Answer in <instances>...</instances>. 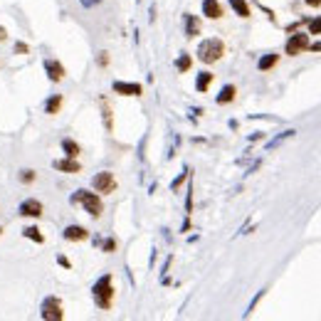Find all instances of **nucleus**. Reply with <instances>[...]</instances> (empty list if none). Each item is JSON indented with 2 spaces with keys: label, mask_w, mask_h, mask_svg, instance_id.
I'll return each instance as SVG.
<instances>
[{
  "label": "nucleus",
  "mask_w": 321,
  "mask_h": 321,
  "mask_svg": "<svg viewBox=\"0 0 321 321\" xmlns=\"http://www.w3.org/2000/svg\"><path fill=\"white\" fill-rule=\"evenodd\" d=\"M294 134H297L294 129H287V131H282V134H279V136H277L274 141H269V143H267V151H272V148H277L279 143H282V141H287V139H292Z\"/></svg>",
  "instance_id": "obj_20"
},
{
  "label": "nucleus",
  "mask_w": 321,
  "mask_h": 321,
  "mask_svg": "<svg viewBox=\"0 0 321 321\" xmlns=\"http://www.w3.org/2000/svg\"><path fill=\"white\" fill-rule=\"evenodd\" d=\"M60 106H62V97H60V94H55V97H50V99L45 101V111H47V114H57Z\"/></svg>",
  "instance_id": "obj_19"
},
{
  "label": "nucleus",
  "mask_w": 321,
  "mask_h": 321,
  "mask_svg": "<svg viewBox=\"0 0 321 321\" xmlns=\"http://www.w3.org/2000/svg\"><path fill=\"white\" fill-rule=\"evenodd\" d=\"M230 5H232V10H235L240 18H250V5H247V0H230Z\"/></svg>",
  "instance_id": "obj_16"
},
{
  "label": "nucleus",
  "mask_w": 321,
  "mask_h": 321,
  "mask_svg": "<svg viewBox=\"0 0 321 321\" xmlns=\"http://www.w3.org/2000/svg\"><path fill=\"white\" fill-rule=\"evenodd\" d=\"M309 32H311V35H321V18H314V20L309 22Z\"/></svg>",
  "instance_id": "obj_25"
},
{
  "label": "nucleus",
  "mask_w": 321,
  "mask_h": 321,
  "mask_svg": "<svg viewBox=\"0 0 321 321\" xmlns=\"http://www.w3.org/2000/svg\"><path fill=\"white\" fill-rule=\"evenodd\" d=\"M62 235H64V240H69V242H82V240L89 237V232L82 225H69V227H64Z\"/></svg>",
  "instance_id": "obj_10"
},
{
  "label": "nucleus",
  "mask_w": 321,
  "mask_h": 321,
  "mask_svg": "<svg viewBox=\"0 0 321 321\" xmlns=\"http://www.w3.org/2000/svg\"><path fill=\"white\" fill-rule=\"evenodd\" d=\"M15 52H18V55H25V52H27V45H25V42H18V45H15Z\"/></svg>",
  "instance_id": "obj_30"
},
{
  "label": "nucleus",
  "mask_w": 321,
  "mask_h": 321,
  "mask_svg": "<svg viewBox=\"0 0 321 321\" xmlns=\"http://www.w3.org/2000/svg\"><path fill=\"white\" fill-rule=\"evenodd\" d=\"M0 235H3V227H0Z\"/></svg>",
  "instance_id": "obj_35"
},
{
  "label": "nucleus",
  "mask_w": 321,
  "mask_h": 321,
  "mask_svg": "<svg viewBox=\"0 0 321 321\" xmlns=\"http://www.w3.org/2000/svg\"><path fill=\"white\" fill-rule=\"evenodd\" d=\"M222 55H225V45H222V40H218V37L203 40V42H200V47H198V60L205 62V64L218 62Z\"/></svg>",
  "instance_id": "obj_1"
},
{
  "label": "nucleus",
  "mask_w": 321,
  "mask_h": 321,
  "mask_svg": "<svg viewBox=\"0 0 321 321\" xmlns=\"http://www.w3.org/2000/svg\"><path fill=\"white\" fill-rule=\"evenodd\" d=\"M101 247H104V252H114V250H116V240H111V237L104 240V245H101Z\"/></svg>",
  "instance_id": "obj_27"
},
{
  "label": "nucleus",
  "mask_w": 321,
  "mask_h": 321,
  "mask_svg": "<svg viewBox=\"0 0 321 321\" xmlns=\"http://www.w3.org/2000/svg\"><path fill=\"white\" fill-rule=\"evenodd\" d=\"M101 114H104V126H106V131H111L114 121H111V109H109L106 101H101Z\"/></svg>",
  "instance_id": "obj_23"
},
{
  "label": "nucleus",
  "mask_w": 321,
  "mask_h": 321,
  "mask_svg": "<svg viewBox=\"0 0 321 321\" xmlns=\"http://www.w3.org/2000/svg\"><path fill=\"white\" fill-rule=\"evenodd\" d=\"M99 64H101V67L109 64V52H99Z\"/></svg>",
  "instance_id": "obj_29"
},
{
  "label": "nucleus",
  "mask_w": 321,
  "mask_h": 321,
  "mask_svg": "<svg viewBox=\"0 0 321 321\" xmlns=\"http://www.w3.org/2000/svg\"><path fill=\"white\" fill-rule=\"evenodd\" d=\"M200 32V22H198V18L195 15H185V37H195Z\"/></svg>",
  "instance_id": "obj_14"
},
{
  "label": "nucleus",
  "mask_w": 321,
  "mask_h": 321,
  "mask_svg": "<svg viewBox=\"0 0 321 321\" xmlns=\"http://www.w3.org/2000/svg\"><path fill=\"white\" fill-rule=\"evenodd\" d=\"M114 92L121 94V97H141L143 87L136 82H114Z\"/></svg>",
  "instance_id": "obj_8"
},
{
  "label": "nucleus",
  "mask_w": 321,
  "mask_h": 321,
  "mask_svg": "<svg viewBox=\"0 0 321 321\" xmlns=\"http://www.w3.org/2000/svg\"><path fill=\"white\" fill-rule=\"evenodd\" d=\"M99 3H101V0H79V5L87 8V10H89V8H97Z\"/></svg>",
  "instance_id": "obj_28"
},
{
  "label": "nucleus",
  "mask_w": 321,
  "mask_h": 321,
  "mask_svg": "<svg viewBox=\"0 0 321 321\" xmlns=\"http://www.w3.org/2000/svg\"><path fill=\"white\" fill-rule=\"evenodd\" d=\"M57 171H62V173H79V171H82V166H79L77 163V158H60V160H55V163H52Z\"/></svg>",
  "instance_id": "obj_11"
},
{
  "label": "nucleus",
  "mask_w": 321,
  "mask_h": 321,
  "mask_svg": "<svg viewBox=\"0 0 321 321\" xmlns=\"http://www.w3.org/2000/svg\"><path fill=\"white\" fill-rule=\"evenodd\" d=\"M40 316L45 321H62L64 319V311H62V304L57 297H47L42 301V309H40Z\"/></svg>",
  "instance_id": "obj_4"
},
{
  "label": "nucleus",
  "mask_w": 321,
  "mask_h": 321,
  "mask_svg": "<svg viewBox=\"0 0 321 321\" xmlns=\"http://www.w3.org/2000/svg\"><path fill=\"white\" fill-rule=\"evenodd\" d=\"M62 151H64V156L77 158V156H79V143L72 141V139H64V141H62Z\"/></svg>",
  "instance_id": "obj_18"
},
{
  "label": "nucleus",
  "mask_w": 321,
  "mask_h": 321,
  "mask_svg": "<svg viewBox=\"0 0 321 321\" xmlns=\"http://www.w3.org/2000/svg\"><path fill=\"white\" fill-rule=\"evenodd\" d=\"M190 64H193V60H190V55H185V52L176 60V69H178V72H188Z\"/></svg>",
  "instance_id": "obj_21"
},
{
  "label": "nucleus",
  "mask_w": 321,
  "mask_h": 321,
  "mask_svg": "<svg viewBox=\"0 0 321 321\" xmlns=\"http://www.w3.org/2000/svg\"><path fill=\"white\" fill-rule=\"evenodd\" d=\"M92 185H94V190L97 193H114L116 190V178L109 173V171H101V173H97L94 178H92Z\"/></svg>",
  "instance_id": "obj_5"
},
{
  "label": "nucleus",
  "mask_w": 321,
  "mask_h": 321,
  "mask_svg": "<svg viewBox=\"0 0 321 321\" xmlns=\"http://www.w3.org/2000/svg\"><path fill=\"white\" fill-rule=\"evenodd\" d=\"M309 47V35H304V32H294L289 40H287V45H284V52L287 55H301L304 50Z\"/></svg>",
  "instance_id": "obj_6"
},
{
  "label": "nucleus",
  "mask_w": 321,
  "mask_h": 321,
  "mask_svg": "<svg viewBox=\"0 0 321 321\" xmlns=\"http://www.w3.org/2000/svg\"><path fill=\"white\" fill-rule=\"evenodd\" d=\"M20 215L22 218H40V215H42V203L35 200V198L22 200V203H20Z\"/></svg>",
  "instance_id": "obj_7"
},
{
  "label": "nucleus",
  "mask_w": 321,
  "mask_h": 321,
  "mask_svg": "<svg viewBox=\"0 0 321 321\" xmlns=\"http://www.w3.org/2000/svg\"><path fill=\"white\" fill-rule=\"evenodd\" d=\"M94 301L99 309H111V299H114V289H111V274H104L101 279H97V284L92 287Z\"/></svg>",
  "instance_id": "obj_2"
},
{
  "label": "nucleus",
  "mask_w": 321,
  "mask_h": 321,
  "mask_svg": "<svg viewBox=\"0 0 321 321\" xmlns=\"http://www.w3.org/2000/svg\"><path fill=\"white\" fill-rule=\"evenodd\" d=\"M185 178H188V168H185V171H183V173H181V176H178L173 183H171V190H178V188L183 185V181H185Z\"/></svg>",
  "instance_id": "obj_26"
},
{
  "label": "nucleus",
  "mask_w": 321,
  "mask_h": 321,
  "mask_svg": "<svg viewBox=\"0 0 321 321\" xmlns=\"http://www.w3.org/2000/svg\"><path fill=\"white\" fill-rule=\"evenodd\" d=\"M72 203H79L92 218H99V215L104 213V205H101L99 195H97V193H89V190H77V193L72 195Z\"/></svg>",
  "instance_id": "obj_3"
},
{
  "label": "nucleus",
  "mask_w": 321,
  "mask_h": 321,
  "mask_svg": "<svg viewBox=\"0 0 321 321\" xmlns=\"http://www.w3.org/2000/svg\"><path fill=\"white\" fill-rule=\"evenodd\" d=\"M18 178H20V183H32L37 176H35V171H32V168H22V171L18 173Z\"/></svg>",
  "instance_id": "obj_24"
},
{
  "label": "nucleus",
  "mask_w": 321,
  "mask_h": 321,
  "mask_svg": "<svg viewBox=\"0 0 321 321\" xmlns=\"http://www.w3.org/2000/svg\"><path fill=\"white\" fill-rule=\"evenodd\" d=\"M210 84H213V74H210V72H200L198 79H195V89H198V92H208Z\"/></svg>",
  "instance_id": "obj_13"
},
{
  "label": "nucleus",
  "mask_w": 321,
  "mask_h": 321,
  "mask_svg": "<svg viewBox=\"0 0 321 321\" xmlns=\"http://www.w3.org/2000/svg\"><path fill=\"white\" fill-rule=\"evenodd\" d=\"M203 15L210 20H218V18H222V5L218 0H203Z\"/></svg>",
  "instance_id": "obj_12"
},
{
  "label": "nucleus",
  "mask_w": 321,
  "mask_h": 321,
  "mask_svg": "<svg viewBox=\"0 0 321 321\" xmlns=\"http://www.w3.org/2000/svg\"><path fill=\"white\" fill-rule=\"evenodd\" d=\"M22 235H25L27 240H35V242H45V237H42V232H40L37 227H25V230H22Z\"/></svg>",
  "instance_id": "obj_22"
},
{
  "label": "nucleus",
  "mask_w": 321,
  "mask_h": 321,
  "mask_svg": "<svg viewBox=\"0 0 321 321\" xmlns=\"http://www.w3.org/2000/svg\"><path fill=\"white\" fill-rule=\"evenodd\" d=\"M57 262H60V267H67V269H69V260H67V257H57Z\"/></svg>",
  "instance_id": "obj_33"
},
{
  "label": "nucleus",
  "mask_w": 321,
  "mask_h": 321,
  "mask_svg": "<svg viewBox=\"0 0 321 321\" xmlns=\"http://www.w3.org/2000/svg\"><path fill=\"white\" fill-rule=\"evenodd\" d=\"M306 50H311V52H321V42H314V45H309Z\"/></svg>",
  "instance_id": "obj_34"
},
{
  "label": "nucleus",
  "mask_w": 321,
  "mask_h": 321,
  "mask_svg": "<svg viewBox=\"0 0 321 321\" xmlns=\"http://www.w3.org/2000/svg\"><path fill=\"white\" fill-rule=\"evenodd\" d=\"M5 40H8V30L0 25V42H5Z\"/></svg>",
  "instance_id": "obj_32"
},
{
  "label": "nucleus",
  "mask_w": 321,
  "mask_h": 321,
  "mask_svg": "<svg viewBox=\"0 0 321 321\" xmlns=\"http://www.w3.org/2000/svg\"><path fill=\"white\" fill-rule=\"evenodd\" d=\"M235 94H237L235 84H225V87L220 89V94H218V104H230V101L235 99Z\"/></svg>",
  "instance_id": "obj_15"
},
{
  "label": "nucleus",
  "mask_w": 321,
  "mask_h": 321,
  "mask_svg": "<svg viewBox=\"0 0 321 321\" xmlns=\"http://www.w3.org/2000/svg\"><path fill=\"white\" fill-rule=\"evenodd\" d=\"M309 8H321V0H304Z\"/></svg>",
  "instance_id": "obj_31"
},
{
  "label": "nucleus",
  "mask_w": 321,
  "mask_h": 321,
  "mask_svg": "<svg viewBox=\"0 0 321 321\" xmlns=\"http://www.w3.org/2000/svg\"><path fill=\"white\" fill-rule=\"evenodd\" d=\"M279 62V55H274V52H269V55H264L260 62H257V67L262 69V72H267V69H272L274 64Z\"/></svg>",
  "instance_id": "obj_17"
},
{
  "label": "nucleus",
  "mask_w": 321,
  "mask_h": 321,
  "mask_svg": "<svg viewBox=\"0 0 321 321\" xmlns=\"http://www.w3.org/2000/svg\"><path fill=\"white\" fill-rule=\"evenodd\" d=\"M45 72L50 77V82H62L64 79V67L57 60H45Z\"/></svg>",
  "instance_id": "obj_9"
}]
</instances>
